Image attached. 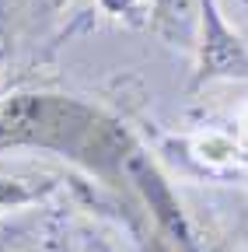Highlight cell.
<instances>
[{
	"label": "cell",
	"mask_w": 248,
	"mask_h": 252,
	"mask_svg": "<svg viewBox=\"0 0 248 252\" xmlns=\"http://www.w3.org/2000/svg\"><path fill=\"white\" fill-rule=\"evenodd\" d=\"M0 147H59L91 165H122L130 137L119 123L74 98L21 91L0 98Z\"/></svg>",
	"instance_id": "1"
},
{
	"label": "cell",
	"mask_w": 248,
	"mask_h": 252,
	"mask_svg": "<svg viewBox=\"0 0 248 252\" xmlns=\"http://www.w3.org/2000/svg\"><path fill=\"white\" fill-rule=\"evenodd\" d=\"M196 14H199L196 84L248 77V42L231 28L224 7L217 0H196Z\"/></svg>",
	"instance_id": "2"
},
{
	"label": "cell",
	"mask_w": 248,
	"mask_h": 252,
	"mask_svg": "<svg viewBox=\"0 0 248 252\" xmlns=\"http://www.w3.org/2000/svg\"><path fill=\"white\" fill-rule=\"evenodd\" d=\"M122 168H126L130 182L140 189V196L150 207V214H154V220H158V228L165 231V238L171 245H178V252H199V242H196V231L189 224V217H185V210H182L178 196L171 193L168 179L154 168L150 158H143L140 151H130L126 161H122Z\"/></svg>",
	"instance_id": "3"
},
{
	"label": "cell",
	"mask_w": 248,
	"mask_h": 252,
	"mask_svg": "<svg viewBox=\"0 0 248 252\" xmlns=\"http://www.w3.org/2000/svg\"><path fill=\"white\" fill-rule=\"evenodd\" d=\"M59 189V175L46 168H25V165H0V214L21 210V207H39Z\"/></svg>",
	"instance_id": "4"
},
{
	"label": "cell",
	"mask_w": 248,
	"mask_h": 252,
	"mask_svg": "<svg viewBox=\"0 0 248 252\" xmlns=\"http://www.w3.org/2000/svg\"><path fill=\"white\" fill-rule=\"evenodd\" d=\"M98 7L112 18H122V21H130L137 25L140 21V0H98Z\"/></svg>",
	"instance_id": "5"
},
{
	"label": "cell",
	"mask_w": 248,
	"mask_h": 252,
	"mask_svg": "<svg viewBox=\"0 0 248 252\" xmlns=\"http://www.w3.org/2000/svg\"><path fill=\"white\" fill-rule=\"evenodd\" d=\"M217 4L224 7V14L231 11L238 21H245V25H248V0H217Z\"/></svg>",
	"instance_id": "6"
},
{
	"label": "cell",
	"mask_w": 248,
	"mask_h": 252,
	"mask_svg": "<svg viewBox=\"0 0 248 252\" xmlns=\"http://www.w3.org/2000/svg\"><path fill=\"white\" fill-rule=\"evenodd\" d=\"M14 249V231L7 224H0V252H11Z\"/></svg>",
	"instance_id": "7"
},
{
	"label": "cell",
	"mask_w": 248,
	"mask_h": 252,
	"mask_svg": "<svg viewBox=\"0 0 248 252\" xmlns=\"http://www.w3.org/2000/svg\"><path fill=\"white\" fill-rule=\"evenodd\" d=\"M28 4H32L35 11H56L59 4H63V0H28Z\"/></svg>",
	"instance_id": "8"
},
{
	"label": "cell",
	"mask_w": 248,
	"mask_h": 252,
	"mask_svg": "<svg viewBox=\"0 0 248 252\" xmlns=\"http://www.w3.org/2000/svg\"><path fill=\"white\" fill-rule=\"evenodd\" d=\"M147 252H175V249H171V245H168V242H165V238H154V242H150V249H147Z\"/></svg>",
	"instance_id": "9"
},
{
	"label": "cell",
	"mask_w": 248,
	"mask_h": 252,
	"mask_svg": "<svg viewBox=\"0 0 248 252\" xmlns=\"http://www.w3.org/2000/svg\"><path fill=\"white\" fill-rule=\"evenodd\" d=\"M0 63H4V49H0Z\"/></svg>",
	"instance_id": "10"
}]
</instances>
